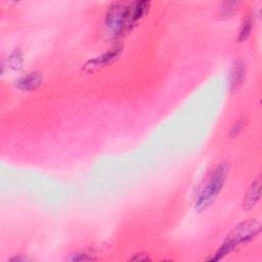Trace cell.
Masks as SVG:
<instances>
[{"mask_svg": "<svg viewBox=\"0 0 262 262\" xmlns=\"http://www.w3.org/2000/svg\"><path fill=\"white\" fill-rule=\"evenodd\" d=\"M261 226L255 220H244L236 224L228 234L222 247L216 251L214 256L209 258L210 261H218L224 259L228 254L236 250L238 246L247 244L260 234Z\"/></svg>", "mask_w": 262, "mask_h": 262, "instance_id": "6da1fadb", "label": "cell"}, {"mask_svg": "<svg viewBox=\"0 0 262 262\" xmlns=\"http://www.w3.org/2000/svg\"><path fill=\"white\" fill-rule=\"evenodd\" d=\"M230 163L228 161L222 162L210 174L205 186L202 188L194 204L196 212H203L208 209L217 199L220 194L230 172Z\"/></svg>", "mask_w": 262, "mask_h": 262, "instance_id": "7a4b0ae2", "label": "cell"}, {"mask_svg": "<svg viewBox=\"0 0 262 262\" xmlns=\"http://www.w3.org/2000/svg\"><path fill=\"white\" fill-rule=\"evenodd\" d=\"M104 26L114 36H120L136 26L134 20V2H113L106 14Z\"/></svg>", "mask_w": 262, "mask_h": 262, "instance_id": "3957f363", "label": "cell"}, {"mask_svg": "<svg viewBox=\"0 0 262 262\" xmlns=\"http://www.w3.org/2000/svg\"><path fill=\"white\" fill-rule=\"evenodd\" d=\"M122 54V48L121 46H116L114 48H111L108 52L90 60L87 62L84 67L83 70L87 71V72H94L100 68L104 67V66H108L112 64L113 62H115L116 60H118L120 58Z\"/></svg>", "mask_w": 262, "mask_h": 262, "instance_id": "277c9868", "label": "cell"}, {"mask_svg": "<svg viewBox=\"0 0 262 262\" xmlns=\"http://www.w3.org/2000/svg\"><path fill=\"white\" fill-rule=\"evenodd\" d=\"M261 196V178L260 176H257L252 184H250L248 190L245 194L244 200H243V209L245 211H249L253 209Z\"/></svg>", "mask_w": 262, "mask_h": 262, "instance_id": "5b68a950", "label": "cell"}, {"mask_svg": "<svg viewBox=\"0 0 262 262\" xmlns=\"http://www.w3.org/2000/svg\"><path fill=\"white\" fill-rule=\"evenodd\" d=\"M43 82V76L37 72H31L22 76L16 81V87L22 92L36 90Z\"/></svg>", "mask_w": 262, "mask_h": 262, "instance_id": "8992f818", "label": "cell"}, {"mask_svg": "<svg viewBox=\"0 0 262 262\" xmlns=\"http://www.w3.org/2000/svg\"><path fill=\"white\" fill-rule=\"evenodd\" d=\"M245 78V64L242 60H236L230 73V90L236 92L243 84Z\"/></svg>", "mask_w": 262, "mask_h": 262, "instance_id": "52a82bcc", "label": "cell"}, {"mask_svg": "<svg viewBox=\"0 0 262 262\" xmlns=\"http://www.w3.org/2000/svg\"><path fill=\"white\" fill-rule=\"evenodd\" d=\"M252 28H253L252 16H247L243 20L241 30H240V34H238V41L240 42H244L249 38V36L251 35V32H252Z\"/></svg>", "mask_w": 262, "mask_h": 262, "instance_id": "ba28073f", "label": "cell"}, {"mask_svg": "<svg viewBox=\"0 0 262 262\" xmlns=\"http://www.w3.org/2000/svg\"><path fill=\"white\" fill-rule=\"evenodd\" d=\"M23 62H24V58H23V54L18 50H14L10 56H8V64L10 67L14 70V71H18L23 67Z\"/></svg>", "mask_w": 262, "mask_h": 262, "instance_id": "9c48e42d", "label": "cell"}, {"mask_svg": "<svg viewBox=\"0 0 262 262\" xmlns=\"http://www.w3.org/2000/svg\"><path fill=\"white\" fill-rule=\"evenodd\" d=\"M238 6V2H224L222 8H220V18H232Z\"/></svg>", "mask_w": 262, "mask_h": 262, "instance_id": "30bf717a", "label": "cell"}, {"mask_svg": "<svg viewBox=\"0 0 262 262\" xmlns=\"http://www.w3.org/2000/svg\"><path fill=\"white\" fill-rule=\"evenodd\" d=\"M245 126H246V119L242 118V119H238V121H236L230 131V134H228L230 138H234L236 136H238L240 134H241V131L244 129Z\"/></svg>", "mask_w": 262, "mask_h": 262, "instance_id": "8fae6325", "label": "cell"}, {"mask_svg": "<svg viewBox=\"0 0 262 262\" xmlns=\"http://www.w3.org/2000/svg\"><path fill=\"white\" fill-rule=\"evenodd\" d=\"M71 260H73V261H90V260H94V258H92V256H88L85 253H76L75 255H73Z\"/></svg>", "mask_w": 262, "mask_h": 262, "instance_id": "7c38bea8", "label": "cell"}, {"mask_svg": "<svg viewBox=\"0 0 262 262\" xmlns=\"http://www.w3.org/2000/svg\"><path fill=\"white\" fill-rule=\"evenodd\" d=\"M130 260H132V261H148V260H150V258L146 253H138L134 257H131Z\"/></svg>", "mask_w": 262, "mask_h": 262, "instance_id": "4fadbf2b", "label": "cell"}, {"mask_svg": "<svg viewBox=\"0 0 262 262\" xmlns=\"http://www.w3.org/2000/svg\"><path fill=\"white\" fill-rule=\"evenodd\" d=\"M12 261H26V258H20V257H16V258H12Z\"/></svg>", "mask_w": 262, "mask_h": 262, "instance_id": "5bb4252c", "label": "cell"}]
</instances>
